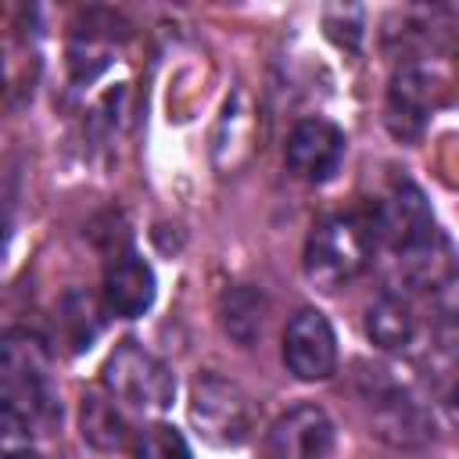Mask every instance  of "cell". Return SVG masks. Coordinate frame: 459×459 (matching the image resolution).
I'll list each match as a JSON object with an SVG mask.
<instances>
[{"label":"cell","instance_id":"6da1fadb","mask_svg":"<svg viewBox=\"0 0 459 459\" xmlns=\"http://www.w3.org/2000/svg\"><path fill=\"white\" fill-rule=\"evenodd\" d=\"M61 405L50 384V355L39 333L7 330L0 344V420L4 437L14 441L22 434H43L57 423Z\"/></svg>","mask_w":459,"mask_h":459},{"label":"cell","instance_id":"7a4b0ae2","mask_svg":"<svg viewBox=\"0 0 459 459\" xmlns=\"http://www.w3.org/2000/svg\"><path fill=\"white\" fill-rule=\"evenodd\" d=\"M369 262V230L355 215L323 219L305 244V276L319 290H337Z\"/></svg>","mask_w":459,"mask_h":459},{"label":"cell","instance_id":"3957f363","mask_svg":"<svg viewBox=\"0 0 459 459\" xmlns=\"http://www.w3.org/2000/svg\"><path fill=\"white\" fill-rule=\"evenodd\" d=\"M104 391L136 412H165L176 398L172 369L136 341H122L104 362Z\"/></svg>","mask_w":459,"mask_h":459},{"label":"cell","instance_id":"277c9868","mask_svg":"<svg viewBox=\"0 0 459 459\" xmlns=\"http://www.w3.org/2000/svg\"><path fill=\"white\" fill-rule=\"evenodd\" d=\"M190 420L204 441L226 448V445L247 441L255 412H251L247 394L233 380H226L219 373H201L190 391Z\"/></svg>","mask_w":459,"mask_h":459},{"label":"cell","instance_id":"5b68a950","mask_svg":"<svg viewBox=\"0 0 459 459\" xmlns=\"http://www.w3.org/2000/svg\"><path fill=\"white\" fill-rule=\"evenodd\" d=\"M373 233L394 251V258L430 244L437 237V226H434V215H430L423 190L409 179L394 183L373 215Z\"/></svg>","mask_w":459,"mask_h":459},{"label":"cell","instance_id":"8992f818","mask_svg":"<svg viewBox=\"0 0 459 459\" xmlns=\"http://www.w3.org/2000/svg\"><path fill=\"white\" fill-rule=\"evenodd\" d=\"M283 366L305 380H326L337 369V333L319 308H301L283 330Z\"/></svg>","mask_w":459,"mask_h":459},{"label":"cell","instance_id":"52a82bcc","mask_svg":"<svg viewBox=\"0 0 459 459\" xmlns=\"http://www.w3.org/2000/svg\"><path fill=\"white\" fill-rule=\"evenodd\" d=\"M330 448L333 423L312 402L287 409L265 434V459H326Z\"/></svg>","mask_w":459,"mask_h":459},{"label":"cell","instance_id":"ba28073f","mask_svg":"<svg viewBox=\"0 0 459 459\" xmlns=\"http://www.w3.org/2000/svg\"><path fill=\"white\" fill-rule=\"evenodd\" d=\"M287 169L305 183H326L344 158V133L326 118H301L283 147Z\"/></svg>","mask_w":459,"mask_h":459},{"label":"cell","instance_id":"9c48e42d","mask_svg":"<svg viewBox=\"0 0 459 459\" xmlns=\"http://www.w3.org/2000/svg\"><path fill=\"white\" fill-rule=\"evenodd\" d=\"M154 294H158L154 269L133 247H126L122 255L111 258L108 276H104V305L111 316L136 319L154 305Z\"/></svg>","mask_w":459,"mask_h":459},{"label":"cell","instance_id":"30bf717a","mask_svg":"<svg viewBox=\"0 0 459 459\" xmlns=\"http://www.w3.org/2000/svg\"><path fill=\"white\" fill-rule=\"evenodd\" d=\"M434 108V79L423 65H402L387 93V126L398 140H416Z\"/></svg>","mask_w":459,"mask_h":459},{"label":"cell","instance_id":"8fae6325","mask_svg":"<svg viewBox=\"0 0 459 459\" xmlns=\"http://www.w3.org/2000/svg\"><path fill=\"white\" fill-rule=\"evenodd\" d=\"M377 434L391 445L412 448L434 437V420L430 412L405 391V387H380L377 391V409H373Z\"/></svg>","mask_w":459,"mask_h":459},{"label":"cell","instance_id":"7c38bea8","mask_svg":"<svg viewBox=\"0 0 459 459\" xmlns=\"http://www.w3.org/2000/svg\"><path fill=\"white\" fill-rule=\"evenodd\" d=\"M366 333L377 348L384 351H394V348H405L416 333V316H412V305L394 294V290H384L369 308H366Z\"/></svg>","mask_w":459,"mask_h":459},{"label":"cell","instance_id":"4fadbf2b","mask_svg":"<svg viewBox=\"0 0 459 459\" xmlns=\"http://www.w3.org/2000/svg\"><path fill=\"white\" fill-rule=\"evenodd\" d=\"M79 427H82V437L100 448V452H115L126 445L129 437V427H126V416H122V405L104 391H90L82 398V409H79Z\"/></svg>","mask_w":459,"mask_h":459},{"label":"cell","instance_id":"5bb4252c","mask_svg":"<svg viewBox=\"0 0 459 459\" xmlns=\"http://www.w3.org/2000/svg\"><path fill=\"white\" fill-rule=\"evenodd\" d=\"M262 323H265V298L262 290L240 283L233 290H226L222 298V326L226 333L237 341V344H255V337L262 333Z\"/></svg>","mask_w":459,"mask_h":459},{"label":"cell","instance_id":"9a60e30c","mask_svg":"<svg viewBox=\"0 0 459 459\" xmlns=\"http://www.w3.org/2000/svg\"><path fill=\"white\" fill-rule=\"evenodd\" d=\"M61 323H65V333H68V344L75 348V351H82V348H90L93 341H97V333H100V308H97V301L90 298V294H82V290H72L68 298H65V305H61Z\"/></svg>","mask_w":459,"mask_h":459},{"label":"cell","instance_id":"2e32d148","mask_svg":"<svg viewBox=\"0 0 459 459\" xmlns=\"http://www.w3.org/2000/svg\"><path fill=\"white\" fill-rule=\"evenodd\" d=\"M133 459H190V445L172 423H151L136 434Z\"/></svg>","mask_w":459,"mask_h":459},{"label":"cell","instance_id":"e0dca14e","mask_svg":"<svg viewBox=\"0 0 459 459\" xmlns=\"http://www.w3.org/2000/svg\"><path fill=\"white\" fill-rule=\"evenodd\" d=\"M4 459H39V455H36V452H32V448H29V445H22V448H14V445H11V448H7V455H4Z\"/></svg>","mask_w":459,"mask_h":459},{"label":"cell","instance_id":"ac0fdd59","mask_svg":"<svg viewBox=\"0 0 459 459\" xmlns=\"http://www.w3.org/2000/svg\"><path fill=\"white\" fill-rule=\"evenodd\" d=\"M452 402L459 405V377H455V387H452Z\"/></svg>","mask_w":459,"mask_h":459}]
</instances>
